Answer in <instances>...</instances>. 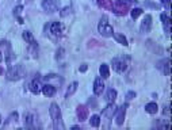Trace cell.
Masks as SVG:
<instances>
[{"label": "cell", "mask_w": 172, "mask_h": 130, "mask_svg": "<svg viewBox=\"0 0 172 130\" xmlns=\"http://www.w3.org/2000/svg\"><path fill=\"white\" fill-rule=\"evenodd\" d=\"M49 112H50L51 121H53V128L58 129V130H64L63 117H61V110H60V107H58V104L57 103H51L50 108H49Z\"/></svg>", "instance_id": "cell-1"}, {"label": "cell", "mask_w": 172, "mask_h": 130, "mask_svg": "<svg viewBox=\"0 0 172 130\" xmlns=\"http://www.w3.org/2000/svg\"><path fill=\"white\" fill-rule=\"evenodd\" d=\"M25 68H23V65H12V67L8 68V71H7L6 73V77L8 81H18L20 79L25 77Z\"/></svg>", "instance_id": "cell-2"}, {"label": "cell", "mask_w": 172, "mask_h": 130, "mask_svg": "<svg viewBox=\"0 0 172 130\" xmlns=\"http://www.w3.org/2000/svg\"><path fill=\"white\" fill-rule=\"evenodd\" d=\"M98 30H99V33H100V35L104 37V38H109V37L113 35V33L114 31H113V27L110 26L107 16H102V19L99 20Z\"/></svg>", "instance_id": "cell-3"}, {"label": "cell", "mask_w": 172, "mask_h": 130, "mask_svg": "<svg viewBox=\"0 0 172 130\" xmlns=\"http://www.w3.org/2000/svg\"><path fill=\"white\" fill-rule=\"evenodd\" d=\"M0 52H2V56L4 57V61L7 64L11 63V60L14 59L12 56V49H11V45H10L8 41H2L0 42Z\"/></svg>", "instance_id": "cell-4"}, {"label": "cell", "mask_w": 172, "mask_h": 130, "mask_svg": "<svg viewBox=\"0 0 172 130\" xmlns=\"http://www.w3.org/2000/svg\"><path fill=\"white\" fill-rule=\"evenodd\" d=\"M113 11H114L115 15H126L129 12V3L125 2V0H117V2L113 4Z\"/></svg>", "instance_id": "cell-5"}, {"label": "cell", "mask_w": 172, "mask_h": 130, "mask_svg": "<svg viewBox=\"0 0 172 130\" xmlns=\"http://www.w3.org/2000/svg\"><path fill=\"white\" fill-rule=\"evenodd\" d=\"M111 65H113V69H114L117 73H122V72H125L126 68H128V63L125 61L123 57H115V59H113Z\"/></svg>", "instance_id": "cell-6"}, {"label": "cell", "mask_w": 172, "mask_h": 130, "mask_svg": "<svg viewBox=\"0 0 172 130\" xmlns=\"http://www.w3.org/2000/svg\"><path fill=\"white\" fill-rule=\"evenodd\" d=\"M47 27H49V35L53 38H60L64 33V26L60 22H53Z\"/></svg>", "instance_id": "cell-7"}, {"label": "cell", "mask_w": 172, "mask_h": 130, "mask_svg": "<svg viewBox=\"0 0 172 130\" xmlns=\"http://www.w3.org/2000/svg\"><path fill=\"white\" fill-rule=\"evenodd\" d=\"M42 8L45 12L53 14L58 10V4L56 0H42Z\"/></svg>", "instance_id": "cell-8"}, {"label": "cell", "mask_w": 172, "mask_h": 130, "mask_svg": "<svg viewBox=\"0 0 172 130\" xmlns=\"http://www.w3.org/2000/svg\"><path fill=\"white\" fill-rule=\"evenodd\" d=\"M88 112H89V108L87 107V106H84V104L77 106V108H76V114H77V118H79V121H80V122L87 121V118H88Z\"/></svg>", "instance_id": "cell-9"}, {"label": "cell", "mask_w": 172, "mask_h": 130, "mask_svg": "<svg viewBox=\"0 0 172 130\" xmlns=\"http://www.w3.org/2000/svg\"><path fill=\"white\" fill-rule=\"evenodd\" d=\"M157 68L163 72L164 75H170L171 73V59H166V60H161L160 63H157Z\"/></svg>", "instance_id": "cell-10"}, {"label": "cell", "mask_w": 172, "mask_h": 130, "mask_svg": "<svg viewBox=\"0 0 172 130\" xmlns=\"http://www.w3.org/2000/svg\"><path fill=\"white\" fill-rule=\"evenodd\" d=\"M126 108H128V104H123L122 107L118 108V111H117V117H115V124L117 125H123V122H125V114H126Z\"/></svg>", "instance_id": "cell-11"}, {"label": "cell", "mask_w": 172, "mask_h": 130, "mask_svg": "<svg viewBox=\"0 0 172 130\" xmlns=\"http://www.w3.org/2000/svg\"><path fill=\"white\" fill-rule=\"evenodd\" d=\"M150 27H152V16L150 15H146L144 18L142 23H141V33L142 34H146L150 31Z\"/></svg>", "instance_id": "cell-12"}, {"label": "cell", "mask_w": 172, "mask_h": 130, "mask_svg": "<svg viewBox=\"0 0 172 130\" xmlns=\"http://www.w3.org/2000/svg\"><path fill=\"white\" fill-rule=\"evenodd\" d=\"M25 125H26V128H30V129L39 128V125H37V117L34 114H27L26 115Z\"/></svg>", "instance_id": "cell-13"}, {"label": "cell", "mask_w": 172, "mask_h": 130, "mask_svg": "<svg viewBox=\"0 0 172 130\" xmlns=\"http://www.w3.org/2000/svg\"><path fill=\"white\" fill-rule=\"evenodd\" d=\"M104 91V83H103L102 79H95L94 81V94L96 95V96H99V95L102 94V92Z\"/></svg>", "instance_id": "cell-14"}, {"label": "cell", "mask_w": 172, "mask_h": 130, "mask_svg": "<svg viewBox=\"0 0 172 130\" xmlns=\"http://www.w3.org/2000/svg\"><path fill=\"white\" fill-rule=\"evenodd\" d=\"M41 92H43L45 96L51 98L54 94H56V87H54V85H51V84H43Z\"/></svg>", "instance_id": "cell-15"}, {"label": "cell", "mask_w": 172, "mask_h": 130, "mask_svg": "<svg viewBox=\"0 0 172 130\" xmlns=\"http://www.w3.org/2000/svg\"><path fill=\"white\" fill-rule=\"evenodd\" d=\"M161 20H163V26H164V30H166V33L170 35L171 34V18L168 14H161Z\"/></svg>", "instance_id": "cell-16"}, {"label": "cell", "mask_w": 172, "mask_h": 130, "mask_svg": "<svg viewBox=\"0 0 172 130\" xmlns=\"http://www.w3.org/2000/svg\"><path fill=\"white\" fill-rule=\"evenodd\" d=\"M41 90H42V84H41L39 79H35V80H33L31 83H30V91L33 92V94H39Z\"/></svg>", "instance_id": "cell-17"}, {"label": "cell", "mask_w": 172, "mask_h": 130, "mask_svg": "<svg viewBox=\"0 0 172 130\" xmlns=\"http://www.w3.org/2000/svg\"><path fill=\"white\" fill-rule=\"evenodd\" d=\"M115 110H117V106L114 104V103H110L107 107L103 110V117H106V118H111L113 117V114L115 112Z\"/></svg>", "instance_id": "cell-18"}, {"label": "cell", "mask_w": 172, "mask_h": 130, "mask_svg": "<svg viewBox=\"0 0 172 130\" xmlns=\"http://www.w3.org/2000/svg\"><path fill=\"white\" fill-rule=\"evenodd\" d=\"M77 87H79V83L77 81H73L69 87H68V90H67V92H65V98H69V96H72V95L76 92V90H77Z\"/></svg>", "instance_id": "cell-19"}, {"label": "cell", "mask_w": 172, "mask_h": 130, "mask_svg": "<svg viewBox=\"0 0 172 130\" xmlns=\"http://www.w3.org/2000/svg\"><path fill=\"white\" fill-rule=\"evenodd\" d=\"M99 73L103 79H109L110 77V69H109V65L107 64H102L100 68H99Z\"/></svg>", "instance_id": "cell-20"}, {"label": "cell", "mask_w": 172, "mask_h": 130, "mask_svg": "<svg viewBox=\"0 0 172 130\" xmlns=\"http://www.w3.org/2000/svg\"><path fill=\"white\" fill-rule=\"evenodd\" d=\"M43 81H53V83H58V85L60 84H63V79L61 77H58L57 75H47V76H43Z\"/></svg>", "instance_id": "cell-21"}, {"label": "cell", "mask_w": 172, "mask_h": 130, "mask_svg": "<svg viewBox=\"0 0 172 130\" xmlns=\"http://www.w3.org/2000/svg\"><path fill=\"white\" fill-rule=\"evenodd\" d=\"M113 35H114V38L117 39V42L122 43L123 46H128V45H129L128 39H126V37L123 35V34H119V33H113Z\"/></svg>", "instance_id": "cell-22"}, {"label": "cell", "mask_w": 172, "mask_h": 130, "mask_svg": "<svg viewBox=\"0 0 172 130\" xmlns=\"http://www.w3.org/2000/svg\"><path fill=\"white\" fill-rule=\"evenodd\" d=\"M157 110H159V107H157V104L154 102H150V103H148L145 106V111L148 114H156Z\"/></svg>", "instance_id": "cell-23"}, {"label": "cell", "mask_w": 172, "mask_h": 130, "mask_svg": "<svg viewBox=\"0 0 172 130\" xmlns=\"http://www.w3.org/2000/svg\"><path fill=\"white\" fill-rule=\"evenodd\" d=\"M104 99H106V102H109V103H113V102L117 99V91L115 90H109Z\"/></svg>", "instance_id": "cell-24"}, {"label": "cell", "mask_w": 172, "mask_h": 130, "mask_svg": "<svg viewBox=\"0 0 172 130\" xmlns=\"http://www.w3.org/2000/svg\"><path fill=\"white\" fill-rule=\"evenodd\" d=\"M96 3H98V6L102 7V8H107V10L113 8V3L110 2V0H96Z\"/></svg>", "instance_id": "cell-25"}, {"label": "cell", "mask_w": 172, "mask_h": 130, "mask_svg": "<svg viewBox=\"0 0 172 130\" xmlns=\"http://www.w3.org/2000/svg\"><path fill=\"white\" fill-rule=\"evenodd\" d=\"M30 53H31L33 57H38V46H37V42L35 41H33L31 43H30Z\"/></svg>", "instance_id": "cell-26"}, {"label": "cell", "mask_w": 172, "mask_h": 130, "mask_svg": "<svg viewBox=\"0 0 172 130\" xmlns=\"http://www.w3.org/2000/svg\"><path fill=\"white\" fill-rule=\"evenodd\" d=\"M89 124H91V126H94V128H98L100 125V117L99 115H92L91 119H89Z\"/></svg>", "instance_id": "cell-27"}, {"label": "cell", "mask_w": 172, "mask_h": 130, "mask_svg": "<svg viewBox=\"0 0 172 130\" xmlns=\"http://www.w3.org/2000/svg\"><path fill=\"white\" fill-rule=\"evenodd\" d=\"M22 37H23V39H25L27 43H31L33 41H34V37H33V34L30 33V31H23Z\"/></svg>", "instance_id": "cell-28"}, {"label": "cell", "mask_w": 172, "mask_h": 130, "mask_svg": "<svg viewBox=\"0 0 172 130\" xmlns=\"http://www.w3.org/2000/svg\"><path fill=\"white\" fill-rule=\"evenodd\" d=\"M16 121H18V112H12V114L8 117V119L6 121V125L4 126H8L11 122H14V124H15Z\"/></svg>", "instance_id": "cell-29"}, {"label": "cell", "mask_w": 172, "mask_h": 130, "mask_svg": "<svg viewBox=\"0 0 172 130\" xmlns=\"http://www.w3.org/2000/svg\"><path fill=\"white\" fill-rule=\"evenodd\" d=\"M71 11H72V7H69V6H68V7H64V8H63V11L60 12L61 18H65V16H68V15L71 14Z\"/></svg>", "instance_id": "cell-30"}, {"label": "cell", "mask_w": 172, "mask_h": 130, "mask_svg": "<svg viewBox=\"0 0 172 130\" xmlns=\"http://www.w3.org/2000/svg\"><path fill=\"white\" fill-rule=\"evenodd\" d=\"M141 14H142V10H141V8H133L132 10V18L133 19H137L141 15Z\"/></svg>", "instance_id": "cell-31"}, {"label": "cell", "mask_w": 172, "mask_h": 130, "mask_svg": "<svg viewBox=\"0 0 172 130\" xmlns=\"http://www.w3.org/2000/svg\"><path fill=\"white\" fill-rule=\"evenodd\" d=\"M163 114L167 115V117H171V104H167L163 110Z\"/></svg>", "instance_id": "cell-32"}, {"label": "cell", "mask_w": 172, "mask_h": 130, "mask_svg": "<svg viewBox=\"0 0 172 130\" xmlns=\"http://www.w3.org/2000/svg\"><path fill=\"white\" fill-rule=\"evenodd\" d=\"M64 53H65L64 49H58L57 53H56V59H57V60H61V59L64 57Z\"/></svg>", "instance_id": "cell-33"}, {"label": "cell", "mask_w": 172, "mask_h": 130, "mask_svg": "<svg viewBox=\"0 0 172 130\" xmlns=\"http://www.w3.org/2000/svg\"><path fill=\"white\" fill-rule=\"evenodd\" d=\"M134 98H136V92L134 91H129L128 94H126V99H128V100H132Z\"/></svg>", "instance_id": "cell-34"}, {"label": "cell", "mask_w": 172, "mask_h": 130, "mask_svg": "<svg viewBox=\"0 0 172 130\" xmlns=\"http://www.w3.org/2000/svg\"><path fill=\"white\" fill-rule=\"evenodd\" d=\"M22 10H23V6H16L15 8H14V14H15V15H19V14L22 12Z\"/></svg>", "instance_id": "cell-35"}, {"label": "cell", "mask_w": 172, "mask_h": 130, "mask_svg": "<svg viewBox=\"0 0 172 130\" xmlns=\"http://www.w3.org/2000/svg\"><path fill=\"white\" fill-rule=\"evenodd\" d=\"M160 2L163 3V4L166 6V7H167L168 10H170V4H171V0H160Z\"/></svg>", "instance_id": "cell-36"}, {"label": "cell", "mask_w": 172, "mask_h": 130, "mask_svg": "<svg viewBox=\"0 0 172 130\" xmlns=\"http://www.w3.org/2000/svg\"><path fill=\"white\" fill-rule=\"evenodd\" d=\"M87 68H88V65H87V64H81V67H80V72H85V71H87Z\"/></svg>", "instance_id": "cell-37"}, {"label": "cell", "mask_w": 172, "mask_h": 130, "mask_svg": "<svg viewBox=\"0 0 172 130\" xmlns=\"http://www.w3.org/2000/svg\"><path fill=\"white\" fill-rule=\"evenodd\" d=\"M146 6H149V7H153V8H159V4H154V3H148L146 2Z\"/></svg>", "instance_id": "cell-38"}, {"label": "cell", "mask_w": 172, "mask_h": 130, "mask_svg": "<svg viewBox=\"0 0 172 130\" xmlns=\"http://www.w3.org/2000/svg\"><path fill=\"white\" fill-rule=\"evenodd\" d=\"M72 130H80V128L79 126H72Z\"/></svg>", "instance_id": "cell-39"}, {"label": "cell", "mask_w": 172, "mask_h": 130, "mask_svg": "<svg viewBox=\"0 0 172 130\" xmlns=\"http://www.w3.org/2000/svg\"><path fill=\"white\" fill-rule=\"evenodd\" d=\"M125 2H128V3H137V0H125Z\"/></svg>", "instance_id": "cell-40"}, {"label": "cell", "mask_w": 172, "mask_h": 130, "mask_svg": "<svg viewBox=\"0 0 172 130\" xmlns=\"http://www.w3.org/2000/svg\"><path fill=\"white\" fill-rule=\"evenodd\" d=\"M18 23H20V25H22V23H23V19H22V18H18Z\"/></svg>", "instance_id": "cell-41"}, {"label": "cell", "mask_w": 172, "mask_h": 130, "mask_svg": "<svg viewBox=\"0 0 172 130\" xmlns=\"http://www.w3.org/2000/svg\"><path fill=\"white\" fill-rule=\"evenodd\" d=\"M3 60V56H2V52H0V61Z\"/></svg>", "instance_id": "cell-42"}, {"label": "cell", "mask_w": 172, "mask_h": 130, "mask_svg": "<svg viewBox=\"0 0 172 130\" xmlns=\"http://www.w3.org/2000/svg\"><path fill=\"white\" fill-rule=\"evenodd\" d=\"M0 73H4V71H3V69H2V68H0Z\"/></svg>", "instance_id": "cell-43"}, {"label": "cell", "mask_w": 172, "mask_h": 130, "mask_svg": "<svg viewBox=\"0 0 172 130\" xmlns=\"http://www.w3.org/2000/svg\"><path fill=\"white\" fill-rule=\"evenodd\" d=\"M33 2V0H27V3H31Z\"/></svg>", "instance_id": "cell-44"}]
</instances>
